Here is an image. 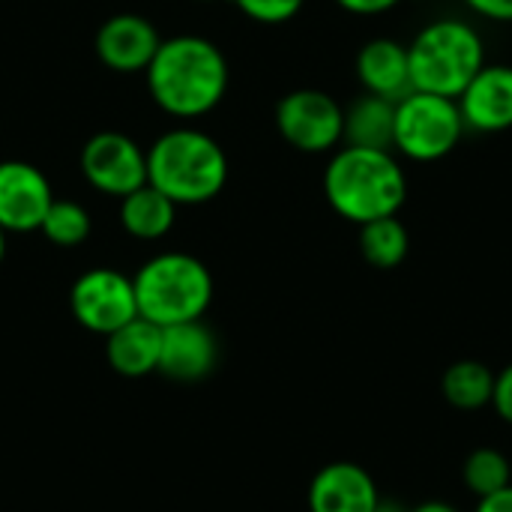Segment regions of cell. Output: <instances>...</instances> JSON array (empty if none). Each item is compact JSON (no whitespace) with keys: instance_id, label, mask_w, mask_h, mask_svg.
I'll list each match as a JSON object with an SVG mask.
<instances>
[{"instance_id":"cell-15","label":"cell","mask_w":512,"mask_h":512,"mask_svg":"<svg viewBox=\"0 0 512 512\" xmlns=\"http://www.w3.org/2000/svg\"><path fill=\"white\" fill-rule=\"evenodd\" d=\"M357 78L366 93H375L393 102L405 99L414 90L408 45L387 39V36L369 39L357 54Z\"/></svg>"},{"instance_id":"cell-17","label":"cell","mask_w":512,"mask_h":512,"mask_svg":"<svg viewBox=\"0 0 512 512\" xmlns=\"http://www.w3.org/2000/svg\"><path fill=\"white\" fill-rule=\"evenodd\" d=\"M396 132V102L363 93L345 108V132L342 141L351 147H372V150H393Z\"/></svg>"},{"instance_id":"cell-18","label":"cell","mask_w":512,"mask_h":512,"mask_svg":"<svg viewBox=\"0 0 512 512\" xmlns=\"http://www.w3.org/2000/svg\"><path fill=\"white\" fill-rule=\"evenodd\" d=\"M174 219H177V204L165 198L159 189H153L150 183L120 198V222L126 234H132L135 240L165 237L174 228Z\"/></svg>"},{"instance_id":"cell-22","label":"cell","mask_w":512,"mask_h":512,"mask_svg":"<svg viewBox=\"0 0 512 512\" xmlns=\"http://www.w3.org/2000/svg\"><path fill=\"white\" fill-rule=\"evenodd\" d=\"M39 231L45 234L48 243L69 249V246H81L90 237L93 222H90V213L78 201H57L54 198Z\"/></svg>"},{"instance_id":"cell-16","label":"cell","mask_w":512,"mask_h":512,"mask_svg":"<svg viewBox=\"0 0 512 512\" xmlns=\"http://www.w3.org/2000/svg\"><path fill=\"white\" fill-rule=\"evenodd\" d=\"M159 354H162V327L150 324L141 315L105 336L108 366L123 378H144L150 372H159Z\"/></svg>"},{"instance_id":"cell-20","label":"cell","mask_w":512,"mask_h":512,"mask_svg":"<svg viewBox=\"0 0 512 512\" xmlns=\"http://www.w3.org/2000/svg\"><path fill=\"white\" fill-rule=\"evenodd\" d=\"M408 249L411 237L399 216H384L360 225V252L375 270H396L408 258Z\"/></svg>"},{"instance_id":"cell-8","label":"cell","mask_w":512,"mask_h":512,"mask_svg":"<svg viewBox=\"0 0 512 512\" xmlns=\"http://www.w3.org/2000/svg\"><path fill=\"white\" fill-rule=\"evenodd\" d=\"M69 309L84 330L96 336H108L123 324H129L132 318H138L135 285L120 270L93 267L72 282Z\"/></svg>"},{"instance_id":"cell-11","label":"cell","mask_w":512,"mask_h":512,"mask_svg":"<svg viewBox=\"0 0 512 512\" xmlns=\"http://www.w3.org/2000/svg\"><path fill=\"white\" fill-rule=\"evenodd\" d=\"M309 512H375L381 492L375 477L357 462L324 465L306 492Z\"/></svg>"},{"instance_id":"cell-23","label":"cell","mask_w":512,"mask_h":512,"mask_svg":"<svg viewBox=\"0 0 512 512\" xmlns=\"http://www.w3.org/2000/svg\"><path fill=\"white\" fill-rule=\"evenodd\" d=\"M240 12L258 24H285L291 21L306 0H234Z\"/></svg>"},{"instance_id":"cell-4","label":"cell","mask_w":512,"mask_h":512,"mask_svg":"<svg viewBox=\"0 0 512 512\" xmlns=\"http://www.w3.org/2000/svg\"><path fill=\"white\" fill-rule=\"evenodd\" d=\"M414 90L459 99L471 78L486 66L483 36L462 18L426 24L408 45Z\"/></svg>"},{"instance_id":"cell-30","label":"cell","mask_w":512,"mask_h":512,"mask_svg":"<svg viewBox=\"0 0 512 512\" xmlns=\"http://www.w3.org/2000/svg\"><path fill=\"white\" fill-rule=\"evenodd\" d=\"M6 258V231L0 228V261Z\"/></svg>"},{"instance_id":"cell-29","label":"cell","mask_w":512,"mask_h":512,"mask_svg":"<svg viewBox=\"0 0 512 512\" xmlns=\"http://www.w3.org/2000/svg\"><path fill=\"white\" fill-rule=\"evenodd\" d=\"M375 512H408V510H405L402 504H396V501H384V498H381V504L375 507Z\"/></svg>"},{"instance_id":"cell-24","label":"cell","mask_w":512,"mask_h":512,"mask_svg":"<svg viewBox=\"0 0 512 512\" xmlns=\"http://www.w3.org/2000/svg\"><path fill=\"white\" fill-rule=\"evenodd\" d=\"M492 408H495V414H498L507 426H512V363H507L501 372H495Z\"/></svg>"},{"instance_id":"cell-12","label":"cell","mask_w":512,"mask_h":512,"mask_svg":"<svg viewBox=\"0 0 512 512\" xmlns=\"http://www.w3.org/2000/svg\"><path fill=\"white\" fill-rule=\"evenodd\" d=\"M456 102L465 129L489 135L512 129V66L486 63Z\"/></svg>"},{"instance_id":"cell-19","label":"cell","mask_w":512,"mask_h":512,"mask_svg":"<svg viewBox=\"0 0 512 512\" xmlns=\"http://www.w3.org/2000/svg\"><path fill=\"white\" fill-rule=\"evenodd\" d=\"M495 372L480 360H459L447 366L441 378V393L456 411H483L492 405Z\"/></svg>"},{"instance_id":"cell-6","label":"cell","mask_w":512,"mask_h":512,"mask_svg":"<svg viewBox=\"0 0 512 512\" xmlns=\"http://www.w3.org/2000/svg\"><path fill=\"white\" fill-rule=\"evenodd\" d=\"M465 135V120L459 102L450 96H435L411 90L396 102V132L393 150L411 162H438L456 150Z\"/></svg>"},{"instance_id":"cell-5","label":"cell","mask_w":512,"mask_h":512,"mask_svg":"<svg viewBox=\"0 0 512 512\" xmlns=\"http://www.w3.org/2000/svg\"><path fill=\"white\" fill-rule=\"evenodd\" d=\"M138 315L156 327L201 321L213 300V276L195 255L162 252L150 258L135 276Z\"/></svg>"},{"instance_id":"cell-3","label":"cell","mask_w":512,"mask_h":512,"mask_svg":"<svg viewBox=\"0 0 512 512\" xmlns=\"http://www.w3.org/2000/svg\"><path fill=\"white\" fill-rule=\"evenodd\" d=\"M228 180V156L201 129L177 126L162 132L147 150V183L180 204L213 201Z\"/></svg>"},{"instance_id":"cell-31","label":"cell","mask_w":512,"mask_h":512,"mask_svg":"<svg viewBox=\"0 0 512 512\" xmlns=\"http://www.w3.org/2000/svg\"><path fill=\"white\" fill-rule=\"evenodd\" d=\"M201 3H210V0H201Z\"/></svg>"},{"instance_id":"cell-13","label":"cell","mask_w":512,"mask_h":512,"mask_svg":"<svg viewBox=\"0 0 512 512\" xmlns=\"http://www.w3.org/2000/svg\"><path fill=\"white\" fill-rule=\"evenodd\" d=\"M219 363V342L204 321H186L162 327L159 372L171 381H201Z\"/></svg>"},{"instance_id":"cell-14","label":"cell","mask_w":512,"mask_h":512,"mask_svg":"<svg viewBox=\"0 0 512 512\" xmlns=\"http://www.w3.org/2000/svg\"><path fill=\"white\" fill-rule=\"evenodd\" d=\"M156 27L135 12L111 15L96 30V54L99 60L114 72H141L150 66L156 48H159Z\"/></svg>"},{"instance_id":"cell-25","label":"cell","mask_w":512,"mask_h":512,"mask_svg":"<svg viewBox=\"0 0 512 512\" xmlns=\"http://www.w3.org/2000/svg\"><path fill=\"white\" fill-rule=\"evenodd\" d=\"M468 9L489 21H512V0H465Z\"/></svg>"},{"instance_id":"cell-10","label":"cell","mask_w":512,"mask_h":512,"mask_svg":"<svg viewBox=\"0 0 512 512\" xmlns=\"http://www.w3.org/2000/svg\"><path fill=\"white\" fill-rule=\"evenodd\" d=\"M54 201L48 177L21 159L0 162V228L6 234L39 231Z\"/></svg>"},{"instance_id":"cell-26","label":"cell","mask_w":512,"mask_h":512,"mask_svg":"<svg viewBox=\"0 0 512 512\" xmlns=\"http://www.w3.org/2000/svg\"><path fill=\"white\" fill-rule=\"evenodd\" d=\"M336 3L351 15H384V12L396 9L402 0H336Z\"/></svg>"},{"instance_id":"cell-1","label":"cell","mask_w":512,"mask_h":512,"mask_svg":"<svg viewBox=\"0 0 512 512\" xmlns=\"http://www.w3.org/2000/svg\"><path fill=\"white\" fill-rule=\"evenodd\" d=\"M144 75L153 102L177 120L210 114L228 90L225 54L216 42L192 33L162 39Z\"/></svg>"},{"instance_id":"cell-2","label":"cell","mask_w":512,"mask_h":512,"mask_svg":"<svg viewBox=\"0 0 512 512\" xmlns=\"http://www.w3.org/2000/svg\"><path fill=\"white\" fill-rule=\"evenodd\" d=\"M324 198L342 219L366 225L399 216L408 198V177L393 150L342 144L324 168Z\"/></svg>"},{"instance_id":"cell-28","label":"cell","mask_w":512,"mask_h":512,"mask_svg":"<svg viewBox=\"0 0 512 512\" xmlns=\"http://www.w3.org/2000/svg\"><path fill=\"white\" fill-rule=\"evenodd\" d=\"M408 512H462L456 504H450V501H423V504H417L414 510Z\"/></svg>"},{"instance_id":"cell-9","label":"cell","mask_w":512,"mask_h":512,"mask_svg":"<svg viewBox=\"0 0 512 512\" xmlns=\"http://www.w3.org/2000/svg\"><path fill=\"white\" fill-rule=\"evenodd\" d=\"M84 180L111 198H126L147 183V153L123 132H96L81 150Z\"/></svg>"},{"instance_id":"cell-21","label":"cell","mask_w":512,"mask_h":512,"mask_svg":"<svg viewBox=\"0 0 512 512\" xmlns=\"http://www.w3.org/2000/svg\"><path fill=\"white\" fill-rule=\"evenodd\" d=\"M462 483L474 498L495 495L512 486V462L498 447H477L462 465Z\"/></svg>"},{"instance_id":"cell-7","label":"cell","mask_w":512,"mask_h":512,"mask_svg":"<svg viewBox=\"0 0 512 512\" xmlns=\"http://www.w3.org/2000/svg\"><path fill=\"white\" fill-rule=\"evenodd\" d=\"M276 129L300 153H330L342 144L345 108L324 90L300 87L279 99Z\"/></svg>"},{"instance_id":"cell-27","label":"cell","mask_w":512,"mask_h":512,"mask_svg":"<svg viewBox=\"0 0 512 512\" xmlns=\"http://www.w3.org/2000/svg\"><path fill=\"white\" fill-rule=\"evenodd\" d=\"M474 512H512V486L495 492V495H486V498H477V507Z\"/></svg>"}]
</instances>
